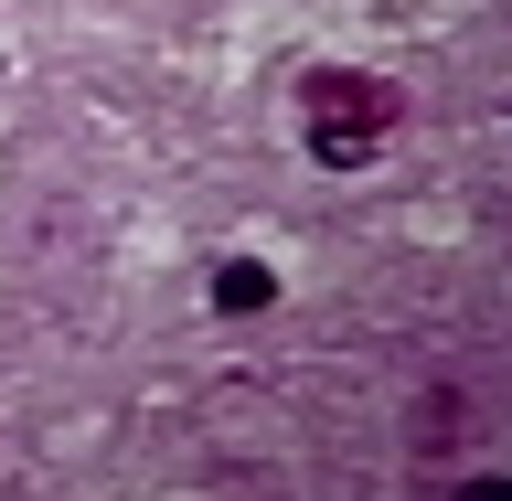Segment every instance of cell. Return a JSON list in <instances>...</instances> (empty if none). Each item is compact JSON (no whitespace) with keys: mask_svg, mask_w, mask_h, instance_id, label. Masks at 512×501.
<instances>
[{"mask_svg":"<svg viewBox=\"0 0 512 501\" xmlns=\"http://www.w3.org/2000/svg\"><path fill=\"white\" fill-rule=\"evenodd\" d=\"M310 160H320V171H363L374 139H363V128H320V118H310Z\"/></svg>","mask_w":512,"mask_h":501,"instance_id":"cell-4","label":"cell"},{"mask_svg":"<svg viewBox=\"0 0 512 501\" xmlns=\"http://www.w3.org/2000/svg\"><path fill=\"white\" fill-rule=\"evenodd\" d=\"M310 118L384 139V128H395V86H384V75H352V64H320V75H310Z\"/></svg>","mask_w":512,"mask_h":501,"instance_id":"cell-1","label":"cell"},{"mask_svg":"<svg viewBox=\"0 0 512 501\" xmlns=\"http://www.w3.org/2000/svg\"><path fill=\"white\" fill-rule=\"evenodd\" d=\"M459 395H416V459H448V448H459Z\"/></svg>","mask_w":512,"mask_h":501,"instance_id":"cell-3","label":"cell"},{"mask_svg":"<svg viewBox=\"0 0 512 501\" xmlns=\"http://www.w3.org/2000/svg\"><path fill=\"white\" fill-rule=\"evenodd\" d=\"M267 299H278V278H267V267H256V256H224V267H214V310H224V320H246V310H267Z\"/></svg>","mask_w":512,"mask_h":501,"instance_id":"cell-2","label":"cell"}]
</instances>
